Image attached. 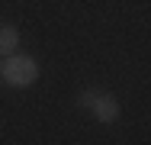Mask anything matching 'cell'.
<instances>
[{
    "instance_id": "7a4b0ae2",
    "label": "cell",
    "mask_w": 151,
    "mask_h": 145,
    "mask_svg": "<svg viewBox=\"0 0 151 145\" xmlns=\"http://www.w3.org/2000/svg\"><path fill=\"white\" fill-rule=\"evenodd\" d=\"M90 113H93L96 123H106V126H109V123L119 119V100H116L113 94H103V90H100V94L93 97V103H90Z\"/></svg>"
},
{
    "instance_id": "3957f363",
    "label": "cell",
    "mask_w": 151,
    "mask_h": 145,
    "mask_svg": "<svg viewBox=\"0 0 151 145\" xmlns=\"http://www.w3.org/2000/svg\"><path fill=\"white\" fill-rule=\"evenodd\" d=\"M16 45H19V32H16V26L3 23V26H0V55H13Z\"/></svg>"
},
{
    "instance_id": "277c9868",
    "label": "cell",
    "mask_w": 151,
    "mask_h": 145,
    "mask_svg": "<svg viewBox=\"0 0 151 145\" xmlns=\"http://www.w3.org/2000/svg\"><path fill=\"white\" fill-rule=\"evenodd\" d=\"M96 94H100L96 87H87V90H81V94H77V103H81L84 110H90V103H93V97H96Z\"/></svg>"
},
{
    "instance_id": "6da1fadb",
    "label": "cell",
    "mask_w": 151,
    "mask_h": 145,
    "mask_svg": "<svg viewBox=\"0 0 151 145\" xmlns=\"http://www.w3.org/2000/svg\"><path fill=\"white\" fill-rule=\"evenodd\" d=\"M0 78L6 87H16V90L32 87L39 81V61L29 55H6V61L0 65Z\"/></svg>"
}]
</instances>
